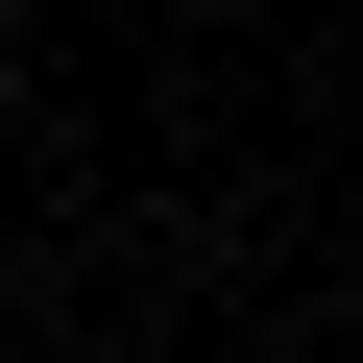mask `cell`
Here are the masks:
<instances>
[{
    "mask_svg": "<svg viewBox=\"0 0 363 363\" xmlns=\"http://www.w3.org/2000/svg\"><path fill=\"white\" fill-rule=\"evenodd\" d=\"M0 121H25V0H0Z\"/></svg>",
    "mask_w": 363,
    "mask_h": 363,
    "instance_id": "6da1fadb",
    "label": "cell"
}]
</instances>
